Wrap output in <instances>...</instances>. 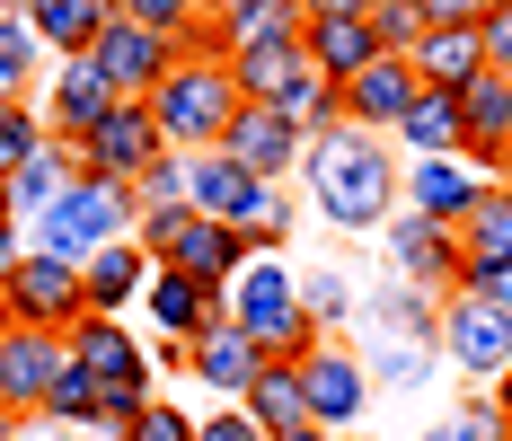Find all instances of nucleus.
Here are the masks:
<instances>
[{
	"mask_svg": "<svg viewBox=\"0 0 512 441\" xmlns=\"http://www.w3.org/2000/svg\"><path fill=\"white\" fill-rule=\"evenodd\" d=\"M301 177L327 230H389V212H398V142H380V133H354V124L309 133Z\"/></svg>",
	"mask_w": 512,
	"mask_h": 441,
	"instance_id": "nucleus-1",
	"label": "nucleus"
},
{
	"mask_svg": "<svg viewBox=\"0 0 512 441\" xmlns=\"http://www.w3.org/2000/svg\"><path fill=\"white\" fill-rule=\"evenodd\" d=\"M221 318H230V327H239L265 362H301L309 344H318V318H309V300H301V274H292L274 247H256L248 265L230 274Z\"/></svg>",
	"mask_w": 512,
	"mask_h": 441,
	"instance_id": "nucleus-2",
	"label": "nucleus"
},
{
	"mask_svg": "<svg viewBox=\"0 0 512 441\" xmlns=\"http://www.w3.org/2000/svg\"><path fill=\"white\" fill-rule=\"evenodd\" d=\"M230 115H239V80H230L221 53H177L168 80L151 89V124L168 150H212Z\"/></svg>",
	"mask_w": 512,
	"mask_h": 441,
	"instance_id": "nucleus-3",
	"label": "nucleus"
},
{
	"mask_svg": "<svg viewBox=\"0 0 512 441\" xmlns=\"http://www.w3.org/2000/svg\"><path fill=\"white\" fill-rule=\"evenodd\" d=\"M45 239L36 247H53V256H98L106 239H133V221H142V203H133V186H115V177H71V195H53L45 212Z\"/></svg>",
	"mask_w": 512,
	"mask_h": 441,
	"instance_id": "nucleus-4",
	"label": "nucleus"
},
{
	"mask_svg": "<svg viewBox=\"0 0 512 441\" xmlns=\"http://www.w3.org/2000/svg\"><path fill=\"white\" fill-rule=\"evenodd\" d=\"M89 318V300H80V265L71 256H53V247H27L18 265H9V283H0V327H45V336H71Z\"/></svg>",
	"mask_w": 512,
	"mask_h": 441,
	"instance_id": "nucleus-5",
	"label": "nucleus"
},
{
	"mask_svg": "<svg viewBox=\"0 0 512 441\" xmlns=\"http://www.w3.org/2000/svg\"><path fill=\"white\" fill-rule=\"evenodd\" d=\"M71 150H80V177H115V186H133L151 159H168V142H159V124H151V98H115V115L89 124Z\"/></svg>",
	"mask_w": 512,
	"mask_h": 441,
	"instance_id": "nucleus-6",
	"label": "nucleus"
},
{
	"mask_svg": "<svg viewBox=\"0 0 512 441\" xmlns=\"http://www.w3.org/2000/svg\"><path fill=\"white\" fill-rule=\"evenodd\" d=\"M486 168L477 159H460V150H442V159H407L398 168V212H424V221H442V230H460L468 212L486 203Z\"/></svg>",
	"mask_w": 512,
	"mask_h": 441,
	"instance_id": "nucleus-7",
	"label": "nucleus"
},
{
	"mask_svg": "<svg viewBox=\"0 0 512 441\" xmlns=\"http://www.w3.org/2000/svg\"><path fill=\"white\" fill-rule=\"evenodd\" d=\"M62 362H71V336H45V327H0V415L36 424Z\"/></svg>",
	"mask_w": 512,
	"mask_h": 441,
	"instance_id": "nucleus-8",
	"label": "nucleus"
},
{
	"mask_svg": "<svg viewBox=\"0 0 512 441\" xmlns=\"http://www.w3.org/2000/svg\"><path fill=\"white\" fill-rule=\"evenodd\" d=\"M212 150H230V159H239L248 177H274V186H283V177L301 168L309 133L292 124V115H283V106H265V98H239V115L221 124V142H212Z\"/></svg>",
	"mask_w": 512,
	"mask_h": 441,
	"instance_id": "nucleus-9",
	"label": "nucleus"
},
{
	"mask_svg": "<svg viewBox=\"0 0 512 441\" xmlns=\"http://www.w3.org/2000/svg\"><path fill=\"white\" fill-rule=\"evenodd\" d=\"M177 53L186 45H168V36H151V27H133V18H106V36L89 45V62H98V80L115 89V98H151Z\"/></svg>",
	"mask_w": 512,
	"mask_h": 441,
	"instance_id": "nucleus-10",
	"label": "nucleus"
},
{
	"mask_svg": "<svg viewBox=\"0 0 512 441\" xmlns=\"http://www.w3.org/2000/svg\"><path fill=\"white\" fill-rule=\"evenodd\" d=\"M433 336H442V362H468L477 380L512 371V318H504V309H486V300H468V292H451V300H442Z\"/></svg>",
	"mask_w": 512,
	"mask_h": 441,
	"instance_id": "nucleus-11",
	"label": "nucleus"
},
{
	"mask_svg": "<svg viewBox=\"0 0 512 441\" xmlns=\"http://www.w3.org/2000/svg\"><path fill=\"white\" fill-rule=\"evenodd\" d=\"M415 98H424V80H415V62H407V53H371L354 80H345V124L389 142V133H398V115H407Z\"/></svg>",
	"mask_w": 512,
	"mask_h": 441,
	"instance_id": "nucleus-12",
	"label": "nucleus"
},
{
	"mask_svg": "<svg viewBox=\"0 0 512 441\" xmlns=\"http://www.w3.org/2000/svg\"><path fill=\"white\" fill-rule=\"evenodd\" d=\"M301 389H309V424L345 433L362 406H371V371H362L345 344H327V336H318V344L301 353Z\"/></svg>",
	"mask_w": 512,
	"mask_h": 441,
	"instance_id": "nucleus-13",
	"label": "nucleus"
},
{
	"mask_svg": "<svg viewBox=\"0 0 512 441\" xmlns=\"http://www.w3.org/2000/svg\"><path fill=\"white\" fill-rule=\"evenodd\" d=\"M36 98H45V133H53V142H80L89 124H106V115H115V89L98 80V62H89V53L53 62L45 80H36Z\"/></svg>",
	"mask_w": 512,
	"mask_h": 441,
	"instance_id": "nucleus-14",
	"label": "nucleus"
},
{
	"mask_svg": "<svg viewBox=\"0 0 512 441\" xmlns=\"http://www.w3.org/2000/svg\"><path fill=\"white\" fill-rule=\"evenodd\" d=\"M460 106H468L460 159H477L486 177H504V186H512V80H504V71H477V80L460 89Z\"/></svg>",
	"mask_w": 512,
	"mask_h": 441,
	"instance_id": "nucleus-15",
	"label": "nucleus"
},
{
	"mask_svg": "<svg viewBox=\"0 0 512 441\" xmlns=\"http://www.w3.org/2000/svg\"><path fill=\"white\" fill-rule=\"evenodd\" d=\"M389 265L424 292H451L460 283V230H442L424 212H389Z\"/></svg>",
	"mask_w": 512,
	"mask_h": 441,
	"instance_id": "nucleus-16",
	"label": "nucleus"
},
{
	"mask_svg": "<svg viewBox=\"0 0 512 441\" xmlns=\"http://www.w3.org/2000/svg\"><path fill=\"white\" fill-rule=\"evenodd\" d=\"M142 309H151L159 336H204L212 318H221V283H204V274H186V265H151V283H142Z\"/></svg>",
	"mask_w": 512,
	"mask_h": 441,
	"instance_id": "nucleus-17",
	"label": "nucleus"
},
{
	"mask_svg": "<svg viewBox=\"0 0 512 441\" xmlns=\"http://www.w3.org/2000/svg\"><path fill=\"white\" fill-rule=\"evenodd\" d=\"M151 283V256L142 239H106L98 256H80V300H89V318H124L133 300Z\"/></svg>",
	"mask_w": 512,
	"mask_h": 441,
	"instance_id": "nucleus-18",
	"label": "nucleus"
},
{
	"mask_svg": "<svg viewBox=\"0 0 512 441\" xmlns=\"http://www.w3.org/2000/svg\"><path fill=\"white\" fill-rule=\"evenodd\" d=\"M301 53H309V71L354 80L362 62L380 53V36H371V18H362V9H309V18H301Z\"/></svg>",
	"mask_w": 512,
	"mask_h": 441,
	"instance_id": "nucleus-19",
	"label": "nucleus"
},
{
	"mask_svg": "<svg viewBox=\"0 0 512 441\" xmlns=\"http://www.w3.org/2000/svg\"><path fill=\"white\" fill-rule=\"evenodd\" d=\"M256 362H265V353H256V344L239 336V327H230V318H212L204 336L186 344V371H195V380H204V389L221 397V406H239V397H248V380H256Z\"/></svg>",
	"mask_w": 512,
	"mask_h": 441,
	"instance_id": "nucleus-20",
	"label": "nucleus"
},
{
	"mask_svg": "<svg viewBox=\"0 0 512 441\" xmlns=\"http://www.w3.org/2000/svg\"><path fill=\"white\" fill-rule=\"evenodd\" d=\"M248 256H256V247L239 239L230 221H212V212H186V221H177V247H168V265L204 274V283H221V292H230V274H239Z\"/></svg>",
	"mask_w": 512,
	"mask_h": 441,
	"instance_id": "nucleus-21",
	"label": "nucleus"
},
{
	"mask_svg": "<svg viewBox=\"0 0 512 441\" xmlns=\"http://www.w3.org/2000/svg\"><path fill=\"white\" fill-rule=\"evenodd\" d=\"M71 177H80V150H71V142H45L36 159H18V168L0 177V203H9V221H36L53 195H71Z\"/></svg>",
	"mask_w": 512,
	"mask_h": 441,
	"instance_id": "nucleus-22",
	"label": "nucleus"
},
{
	"mask_svg": "<svg viewBox=\"0 0 512 441\" xmlns=\"http://www.w3.org/2000/svg\"><path fill=\"white\" fill-rule=\"evenodd\" d=\"M106 18H115V0H27V27H36L45 62H71V53H89V45L106 36Z\"/></svg>",
	"mask_w": 512,
	"mask_h": 441,
	"instance_id": "nucleus-23",
	"label": "nucleus"
},
{
	"mask_svg": "<svg viewBox=\"0 0 512 441\" xmlns=\"http://www.w3.org/2000/svg\"><path fill=\"white\" fill-rule=\"evenodd\" d=\"M389 142L407 150V159H442V150H460L468 142V106H460V89H424V98L398 115V133Z\"/></svg>",
	"mask_w": 512,
	"mask_h": 441,
	"instance_id": "nucleus-24",
	"label": "nucleus"
},
{
	"mask_svg": "<svg viewBox=\"0 0 512 441\" xmlns=\"http://www.w3.org/2000/svg\"><path fill=\"white\" fill-rule=\"evenodd\" d=\"M407 62H415L424 89H468V80L486 71V45H477V27H424Z\"/></svg>",
	"mask_w": 512,
	"mask_h": 441,
	"instance_id": "nucleus-25",
	"label": "nucleus"
},
{
	"mask_svg": "<svg viewBox=\"0 0 512 441\" xmlns=\"http://www.w3.org/2000/svg\"><path fill=\"white\" fill-rule=\"evenodd\" d=\"M256 186H265V177H248L230 150H186V203L212 212V221H239V203H248Z\"/></svg>",
	"mask_w": 512,
	"mask_h": 441,
	"instance_id": "nucleus-26",
	"label": "nucleus"
},
{
	"mask_svg": "<svg viewBox=\"0 0 512 441\" xmlns=\"http://www.w3.org/2000/svg\"><path fill=\"white\" fill-rule=\"evenodd\" d=\"M221 62H230V80H239V98H265V106H283V89H292V80L309 71L301 36H283V45H230Z\"/></svg>",
	"mask_w": 512,
	"mask_h": 441,
	"instance_id": "nucleus-27",
	"label": "nucleus"
},
{
	"mask_svg": "<svg viewBox=\"0 0 512 441\" xmlns=\"http://www.w3.org/2000/svg\"><path fill=\"white\" fill-rule=\"evenodd\" d=\"M301 0H230V9H212V45H283V36H301Z\"/></svg>",
	"mask_w": 512,
	"mask_h": 441,
	"instance_id": "nucleus-28",
	"label": "nucleus"
},
{
	"mask_svg": "<svg viewBox=\"0 0 512 441\" xmlns=\"http://www.w3.org/2000/svg\"><path fill=\"white\" fill-rule=\"evenodd\" d=\"M248 406L265 433H292V424H309V389H301V362H256V380H248Z\"/></svg>",
	"mask_w": 512,
	"mask_h": 441,
	"instance_id": "nucleus-29",
	"label": "nucleus"
},
{
	"mask_svg": "<svg viewBox=\"0 0 512 441\" xmlns=\"http://www.w3.org/2000/svg\"><path fill=\"white\" fill-rule=\"evenodd\" d=\"M115 18H133V27H151V36H168V45H186V53H221L204 0H115Z\"/></svg>",
	"mask_w": 512,
	"mask_h": 441,
	"instance_id": "nucleus-30",
	"label": "nucleus"
},
{
	"mask_svg": "<svg viewBox=\"0 0 512 441\" xmlns=\"http://www.w3.org/2000/svg\"><path fill=\"white\" fill-rule=\"evenodd\" d=\"M36 62H45V45H36L27 9L0 0V106H9V98H36Z\"/></svg>",
	"mask_w": 512,
	"mask_h": 441,
	"instance_id": "nucleus-31",
	"label": "nucleus"
},
{
	"mask_svg": "<svg viewBox=\"0 0 512 441\" xmlns=\"http://www.w3.org/2000/svg\"><path fill=\"white\" fill-rule=\"evenodd\" d=\"M283 115H292L301 133H336V124H345V80H327V71H301V80L283 89Z\"/></svg>",
	"mask_w": 512,
	"mask_h": 441,
	"instance_id": "nucleus-32",
	"label": "nucleus"
},
{
	"mask_svg": "<svg viewBox=\"0 0 512 441\" xmlns=\"http://www.w3.org/2000/svg\"><path fill=\"white\" fill-rule=\"evenodd\" d=\"M98 380H89V362H80V353H71V362H62V371H53V397H45V415H36V424H98Z\"/></svg>",
	"mask_w": 512,
	"mask_h": 441,
	"instance_id": "nucleus-33",
	"label": "nucleus"
},
{
	"mask_svg": "<svg viewBox=\"0 0 512 441\" xmlns=\"http://www.w3.org/2000/svg\"><path fill=\"white\" fill-rule=\"evenodd\" d=\"M45 142H53V133H45V106H36V98H9V106H0V177H9L18 159H36Z\"/></svg>",
	"mask_w": 512,
	"mask_h": 441,
	"instance_id": "nucleus-34",
	"label": "nucleus"
},
{
	"mask_svg": "<svg viewBox=\"0 0 512 441\" xmlns=\"http://www.w3.org/2000/svg\"><path fill=\"white\" fill-rule=\"evenodd\" d=\"M133 203H142V212H177V203H186V150L151 159V168L133 177Z\"/></svg>",
	"mask_w": 512,
	"mask_h": 441,
	"instance_id": "nucleus-35",
	"label": "nucleus"
},
{
	"mask_svg": "<svg viewBox=\"0 0 512 441\" xmlns=\"http://www.w3.org/2000/svg\"><path fill=\"white\" fill-rule=\"evenodd\" d=\"M362 18H371V36H380V53H415V36H424L415 0H362Z\"/></svg>",
	"mask_w": 512,
	"mask_h": 441,
	"instance_id": "nucleus-36",
	"label": "nucleus"
},
{
	"mask_svg": "<svg viewBox=\"0 0 512 441\" xmlns=\"http://www.w3.org/2000/svg\"><path fill=\"white\" fill-rule=\"evenodd\" d=\"M124 441H195V415H186V406H168V397H151V406L124 424Z\"/></svg>",
	"mask_w": 512,
	"mask_h": 441,
	"instance_id": "nucleus-37",
	"label": "nucleus"
},
{
	"mask_svg": "<svg viewBox=\"0 0 512 441\" xmlns=\"http://www.w3.org/2000/svg\"><path fill=\"white\" fill-rule=\"evenodd\" d=\"M301 300H309V318H318V327H336V318L354 309V274H309Z\"/></svg>",
	"mask_w": 512,
	"mask_h": 441,
	"instance_id": "nucleus-38",
	"label": "nucleus"
},
{
	"mask_svg": "<svg viewBox=\"0 0 512 441\" xmlns=\"http://www.w3.org/2000/svg\"><path fill=\"white\" fill-rule=\"evenodd\" d=\"M451 292H468V300H486V309H504V318H512V265H460Z\"/></svg>",
	"mask_w": 512,
	"mask_h": 441,
	"instance_id": "nucleus-39",
	"label": "nucleus"
},
{
	"mask_svg": "<svg viewBox=\"0 0 512 441\" xmlns=\"http://www.w3.org/2000/svg\"><path fill=\"white\" fill-rule=\"evenodd\" d=\"M477 45H486V71H504V80H512V0H495V9L477 18Z\"/></svg>",
	"mask_w": 512,
	"mask_h": 441,
	"instance_id": "nucleus-40",
	"label": "nucleus"
},
{
	"mask_svg": "<svg viewBox=\"0 0 512 441\" xmlns=\"http://www.w3.org/2000/svg\"><path fill=\"white\" fill-rule=\"evenodd\" d=\"M442 433H451V441H512V424L495 415V397H486V406H460V415H451Z\"/></svg>",
	"mask_w": 512,
	"mask_h": 441,
	"instance_id": "nucleus-41",
	"label": "nucleus"
},
{
	"mask_svg": "<svg viewBox=\"0 0 512 441\" xmlns=\"http://www.w3.org/2000/svg\"><path fill=\"white\" fill-rule=\"evenodd\" d=\"M195 441H265V424H256L248 406H221V415H204V424H195Z\"/></svg>",
	"mask_w": 512,
	"mask_h": 441,
	"instance_id": "nucleus-42",
	"label": "nucleus"
},
{
	"mask_svg": "<svg viewBox=\"0 0 512 441\" xmlns=\"http://www.w3.org/2000/svg\"><path fill=\"white\" fill-rule=\"evenodd\" d=\"M486 9H495V0H415V18H424V27H477Z\"/></svg>",
	"mask_w": 512,
	"mask_h": 441,
	"instance_id": "nucleus-43",
	"label": "nucleus"
},
{
	"mask_svg": "<svg viewBox=\"0 0 512 441\" xmlns=\"http://www.w3.org/2000/svg\"><path fill=\"white\" fill-rule=\"evenodd\" d=\"M27 256V239H18V221H0V283H9V265Z\"/></svg>",
	"mask_w": 512,
	"mask_h": 441,
	"instance_id": "nucleus-44",
	"label": "nucleus"
},
{
	"mask_svg": "<svg viewBox=\"0 0 512 441\" xmlns=\"http://www.w3.org/2000/svg\"><path fill=\"white\" fill-rule=\"evenodd\" d=\"M265 441H336L327 424H292V433H265Z\"/></svg>",
	"mask_w": 512,
	"mask_h": 441,
	"instance_id": "nucleus-45",
	"label": "nucleus"
},
{
	"mask_svg": "<svg viewBox=\"0 0 512 441\" xmlns=\"http://www.w3.org/2000/svg\"><path fill=\"white\" fill-rule=\"evenodd\" d=\"M495 415L512 424V371H495Z\"/></svg>",
	"mask_w": 512,
	"mask_h": 441,
	"instance_id": "nucleus-46",
	"label": "nucleus"
},
{
	"mask_svg": "<svg viewBox=\"0 0 512 441\" xmlns=\"http://www.w3.org/2000/svg\"><path fill=\"white\" fill-rule=\"evenodd\" d=\"M301 9H362V0H301Z\"/></svg>",
	"mask_w": 512,
	"mask_h": 441,
	"instance_id": "nucleus-47",
	"label": "nucleus"
},
{
	"mask_svg": "<svg viewBox=\"0 0 512 441\" xmlns=\"http://www.w3.org/2000/svg\"><path fill=\"white\" fill-rule=\"evenodd\" d=\"M18 433H27V424H18V415H0V441H18Z\"/></svg>",
	"mask_w": 512,
	"mask_h": 441,
	"instance_id": "nucleus-48",
	"label": "nucleus"
},
{
	"mask_svg": "<svg viewBox=\"0 0 512 441\" xmlns=\"http://www.w3.org/2000/svg\"><path fill=\"white\" fill-rule=\"evenodd\" d=\"M18 441H45V424H27V433H18Z\"/></svg>",
	"mask_w": 512,
	"mask_h": 441,
	"instance_id": "nucleus-49",
	"label": "nucleus"
},
{
	"mask_svg": "<svg viewBox=\"0 0 512 441\" xmlns=\"http://www.w3.org/2000/svg\"><path fill=\"white\" fill-rule=\"evenodd\" d=\"M204 9H230V0H204Z\"/></svg>",
	"mask_w": 512,
	"mask_h": 441,
	"instance_id": "nucleus-50",
	"label": "nucleus"
},
{
	"mask_svg": "<svg viewBox=\"0 0 512 441\" xmlns=\"http://www.w3.org/2000/svg\"><path fill=\"white\" fill-rule=\"evenodd\" d=\"M424 441H451V433H424Z\"/></svg>",
	"mask_w": 512,
	"mask_h": 441,
	"instance_id": "nucleus-51",
	"label": "nucleus"
},
{
	"mask_svg": "<svg viewBox=\"0 0 512 441\" xmlns=\"http://www.w3.org/2000/svg\"><path fill=\"white\" fill-rule=\"evenodd\" d=\"M0 221H9V203H0Z\"/></svg>",
	"mask_w": 512,
	"mask_h": 441,
	"instance_id": "nucleus-52",
	"label": "nucleus"
}]
</instances>
